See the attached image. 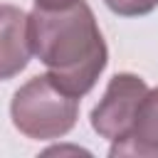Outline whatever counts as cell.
Masks as SVG:
<instances>
[{
  "mask_svg": "<svg viewBox=\"0 0 158 158\" xmlns=\"http://www.w3.org/2000/svg\"><path fill=\"white\" fill-rule=\"evenodd\" d=\"M27 35L47 74L72 96L89 94L106 69L109 49L84 0L35 5L27 15Z\"/></svg>",
  "mask_w": 158,
  "mask_h": 158,
  "instance_id": "1",
  "label": "cell"
},
{
  "mask_svg": "<svg viewBox=\"0 0 158 158\" xmlns=\"http://www.w3.org/2000/svg\"><path fill=\"white\" fill-rule=\"evenodd\" d=\"M10 118L27 138H62L79 118V96L67 94L49 74H37L15 91L10 101Z\"/></svg>",
  "mask_w": 158,
  "mask_h": 158,
  "instance_id": "2",
  "label": "cell"
},
{
  "mask_svg": "<svg viewBox=\"0 0 158 158\" xmlns=\"http://www.w3.org/2000/svg\"><path fill=\"white\" fill-rule=\"evenodd\" d=\"M146 91H148V84L138 74H131V72L114 74L109 79L104 96L91 109V128L106 141L123 138L133 123L136 109L146 96Z\"/></svg>",
  "mask_w": 158,
  "mask_h": 158,
  "instance_id": "3",
  "label": "cell"
},
{
  "mask_svg": "<svg viewBox=\"0 0 158 158\" xmlns=\"http://www.w3.org/2000/svg\"><path fill=\"white\" fill-rule=\"evenodd\" d=\"M111 158L133 156V158H158V86L148 89L141 99L128 133L118 141H111Z\"/></svg>",
  "mask_w": 158,
  "mask_h": 158,
  "instance_id": "4",
  "label": "cell"
},
{
  "mask_svg": "<svg viewBox=\"0 0 158 158\" xmlns=\"http://www.w3.org/2000/svg\"><path fill=\"white\" fill-rule=\"evenodd\" d=\"M30 54L27 12L15 5H0V81L17 77L30 64Z\"/></svg>",
  "mask_w": 158,
  "mask_h": 158,
  "instance_id": "5",
  "label": "cell"
},
{
  "mask_svg": "<svg viewBox=\"0 0 158 158\" xmlns=\"http://www.w3.org/2000/svg\"><path fill=\"white\" fill-rule=\"evenodd\" d=\"M106 7L121 17H141L158 7V0H104Z\"/></svg>",
  "mask_w": 158,
  "mask_h": 158,
  "instance_id": "6",
  "label": "cell"
},
{
  "mask_svg": "<svg viewBox=\"0 0 158 158\" xmlns=\"http://www.w3.org/2000/svg\"><path fill=\"white\" fill-rule=\"evenodd\" d=\"M62 2H72V0H35V5H62Z\"/></svg>",
  "mask_w": 158,
  "mask_h": 158,
  "instance_id": "7",
  "label": "cell"
}]
</instances>
